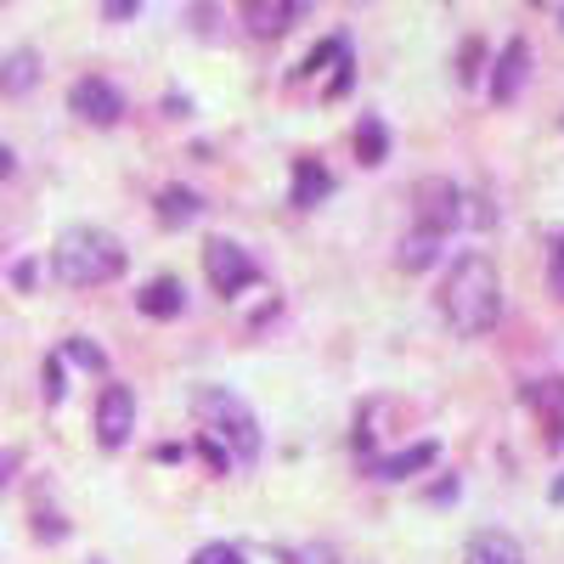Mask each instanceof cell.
<instances>
[{
    "mask_svg": "<svg viewBox=\"0 0 564 564\" xmlns=\"http://www.w3.org/2000/svg\"><path fill=\"white\" fill-rule=\"evenodd\" d=\"M441 311L446 322L457 327L463 339H480L497 327L502 316V282H497V265L486 254H457V265L446 271L441 282Z\"/></svg>",
    "mask_w": 564,
    "mask_h": 564,
    "instance_id": "obj_1",
    "label": "cell"
},
{
    "mask_svg": "<svg viewBox=\"0 0 564 564\" xmlns=\"http://www.w3.org/2000/svg\"><path fill=\"white\" fill-rule=\"evenodd\" d=\"M119 271H124V249L102 226H68L52 249V276L63 289H102Z\"/></svg>",
    "mask_w": 564,
    "mask_h": 564,
    "instance_id": "obj_2",
    "label": "cell"
},
{
    "mask_svg": "<svg viewBox=\"0 0 564 564\" xmlns=\"http://www.w3.org/2000/svg\"><path fill=\"white\" fill-rule=\"evenodd\" d=\"M193 412L204 423V435H215L231 457H254L260 452V423H254V406L243 395H231L220 384H204V390H193Z\"/></svg>",
    "mask_w": 564,
    "mask_h": 564,
    "instance_id": "obj_3",
    "label": "cell"
},
{
    "mask_svg": "<svg viewBox=\"0 0 564 564\" xmlns=\"http://www.w3.org/2000/svg\"><path fill=\"white\" fill-rule=\"evenodd\" d=\"M204 276H209V289L220 294V300H231V294H243L249 282L260 276V265L231 243V238H209V249H204Z\"/></svg>",
    "mask_w": 564,
    "mask_h": 564,
    "instance_id": "obj_4",
    "label": "cell"
},
{
    "mask_svg": "<svg viewBox=\"0 0 564 564\" xmlns=\"http://www.w3.org/2000/svg\"><path fill=\"white\" fill-rule=\"evenodd\" d=\"M68 108H74L85 124H119V119H124V97H119V85H108L102 74H85V79H74V90H68Z\"/></svg>",
    "mask_w": 564,
    "mask_h": 564,
    "instance_id": "obj_5",
    "label": "cell"
},
{
    "mask_svg": "<svg viewBox=\"0 0 564 564\" xmlns=\"http://www.w3.org/2000/svg\"><path fill=\"white\" fill-rule=\"evenodd\" d=\"M130 430H135V395H130V384H108L97 395V446L119 452L130 441Z\"/></svg>",
    "mask_w": 564,
    "mask_h": 564,
    "instance_id": "obj_6",
    "label": "cell"
},
{
    "mask_svg": "<svg viewBox=\"0 0 564 564\" xmlns=\"http://www.w3.org/2000/svg\"><path fill=\"white\" fill-rule=\"evenodd\" d=\"M457 186L446 181V175H435V181H417V226L423 231H435V238H446V231L457 226Z\"/></svg>",
    "mask_w": 564,
    "mask_h": 564,
    "instance_id": "obj_7",
    "label": "cell"
},
{
    "mask_svg": "<svg viewBox=\"0 0 564 564\" xmlns=\"http://www.w3.org/2000/svg\"><path fill=\"white\" fill-rule=\"evenodd\" d=\"M520 401L536 412L547 446H558V441H564V379H558V372H547V379H531V384L520 390Z\"/></svg>",
    "mask_w": 564,
    "mask_h": 564,
    "instance_id": "obj_8",
    "label": "cell"
},
{
    "mask_svg": "<svg viewBox=\"0 0 564 564\" xmlns=\"http://www.w3.org/2000/svg\"><path fill=\"white\" fill-rule=\"evenodd\" d=\"M525 74H531V45H525V40H508L502 57H497V74H491V102H497V108L520 102Z\"/></svg>",
    "mask_w": 564,
    "mask_h": 564,
    "instance_id": "obj_9",
    "label": "cell"
},
{
    "mask_svg": "<svg viewBox=\"0 0 564 564\" xmlns=\"http://www.w3.org/2000/svg\"><path fill=\"white\" fill-rule=\"evenodd\" d=\"M327 193H334V175L322 170V159H294V186H289L294 209H316Z\"/></svg>",
    "mask_w": 564,
    "mask_h": 564,
    "instance_id": "obj_10",
    "label": "cell"
},
{
    "mask_svg": "<svg viewBox=\"0 0 564 564\" xmlns=\"http://www.w3.org/2000/svg\"><path fill=\"white\" fill-rule=\"evenodd\" d=\"M238 7H243L249 34H260V40H276L294 23V0H238Z\"/></svg>",
    "mask_w": 564,
    "mask_h": 564,
    "instance_id": "obj_11",
    "label": "cell"
},
{
    "mask_svg": "<svg viewBox=\"0 0 564 564\" xmlns=\"http://www.w3.org/2000/svg\"><path fill=\"white\" fill-rule=\"evenodd\" d=\"M435 457H441L435 441H417V446H406V452H390V457L372 463V480H406V475H417V468H430Z\"/></svg>",
    "mask_w": 564,
    "mask_h": 564,
    "instance_id": "obj_12",
    "label": "cell"
},
{
    "mask_svg": "<svg viewBox=\"0 0 564 564\" xmlns=\"http://www.w3.org/2000/svg\"><path fill=\"white\" fill-rule=\"evenodd\" d=\"M135 305H141V316H181L186 294H181V282H175V276H153L148 289L135 294Z\"/></svg>",
    "mask_w": 564,
    "mask_h": 564,
    "instance_id": "obj_13",
    "label": "cell"
},
{
    "mask_svg": "<svg viewBox=\"0 0 564 564\" xmlns=\"http://www.w3.org/2000/svg\"><path fill=\"white\" fill-rule=\"evenodd\" d=\"M468 564H525V553L502 531H480L475 542H468Z\"/></svg>",
    "mask_w": 564,
    "mask_h": 564,
    "instance_id": "obj_14",
    "label": "cell"
},
{
    "mask_svg": "<svg viewBox=\"0 0 564 564\" xmlns=\"http://www.w3.org/2000/svg\"><path fill=\"white\" fill-rule=\"evenodd\" d=\"M159 220L175 231V226H186V220H198V209H204V198L193 193V186H164V193H159Z\"/></svg>",
    "mask_w": 564,
    "mask_h": 564,
    "instance_id": "obj_15",
    "label": "cell"
},
{
    "mask_svg": "<svg viewBox=\"0 0 564 564\" xmlns=\"http://www.w3.org/2000/svg\"><path fill=\"white\" fill-rule=\"evenodd\" d=\"M40 85V57L34 52H12L7 63H0V90L7 97H23V90H34Z\"/></svg>",
    "mask_w": 564,
    "mask_h": 564,
    "instance_id": "obj_16",
    "label": "cell"
},
{
    "mask_svg": "<svg viewBox=\"0 0 564 564\" xmlns=\"http://www.w3.org/2000/svg\"><path fill=\"white\" fill-rule=\"evenodd\" d=\"M356 159H361V164H384V159H390V130H384V119L367 113V119L356 124Z\"/></svg>",
    "mask_w": 564,
    "mask_h": 564,
    "instance_id": "obj_17",
    "label": "cell"
},
{
    "mask_svg": "<svg viewBox=\"0 0 564 564\" xmlns=\"http://www.w3.org/2000/svg\"><path fill=\"white\" fill-rule=\"evenodd\" d=\"M435 254H441V238H435V231H412V238L401 243V254H395V265L401 271H423V265H435Z\"/></svg>",
    "mask_w": 564,
    "mask_h": 564,
    "instance_id": "obj_18",
    "label": "cell"
},
{
    "mask_svg": "<svg viewBox=\"0 0 564 564\" xmlns=\"http://www.w3.org/2000/svg\"><path fill=\"white\" fill-rule=\"evenodd\" d=\"M63 361L85 367V372H108V356L90 345V339H63Z\"/></svg>",
    "mask_w": 564,
    "mask_h": 564,
    "instance_id": "obj_19",
    "label": "cell"
},
{
    "mask_svg": "<svg viewBox=\"0 0 564 564\" xmlns=\"http://www.w3.org/2000/svg\"><path fill=\"white\" fill-rule=\"evenodd\" d=\"M193 564H243V547L238 542H209L193 553Z\"/></svg>",
    "mask_w": 564,
    "mask_h": 564,
    "instance_id": "obj_20",
    "label": "cell"
},
{
    "mask_svg": "<svg viewBox=\"0 0 564 564\" xmlns=\"http://www.w3.org/2000/svg\"><path fill=\"white\" fill-rule=\"evenodd\" d=\"M334 57H345V45H339V40H322V45H316V52H311V57L300 63V79H311V74H322V63H334Z\"/></svg>",
    "mask_w": 564,
    "mask_h": 564,
    "instance_id": "obj_21",
    "label": "cell"
},
{
    "mask_svg": "<svg viewBox=\"0 0 564 564\" xmlns=\"http://www.w3.org/2000/svg\"><path fill=\"white\" fill-rule=\"evenodd\" d=\"M198 457L209 463V475H226V468H231V452H226L215 435H198Z\"/></svg>",
    "mask_w": 564,
    "mask_h": 564,
    "instance_id": "obj_22",
    "label": "cell"
},
{
    "mask_svg": "<svg viewBox=\"0 0 564 564\" xmlns=\"http://www.w3.org/2000/svg\"><path fill=\"white\" fill-rule=\"evenodd\" d=\"M547 289L564 300V238H553V243H547Z\"/></svg>",
    "mask_w": 564,
    "mask_h": 564,
    "instance_id": "obj_23",
    "label": "cell"
},
{
    "mask_svg": "<svg viewBox=\"0 0 564 564\" xmlns=\"http://www.w3.org/2000/svg\"><path fill=\"white\" fill-rule=\"evenodd\" d=\"M68 379H63V356H45V401H63Z\"/></svg>",
    "mask_w": 564,
    "mask_h": 564,
    "instance_id": "obj_24",
    "label": "cell"
},
{
    "mask_svg": "<svg viewBox=\"0 0 564 564\" xmlns=\"http://www.w3.org/2000/svg\"><path fill=\"white\" fill-rule=\"evenodd\" d=\"M289 564H339V553L327 547V542H305V547H300Z\"/></svg>",
    "mask_w": 564,
    "mask_h": 564,
    "instance_id": "obj_25",
    "label": "cell"
},
{
    "mask_svg": "<svg viewBox=\"0 0 564 564\" xmlns=\"http://www.w3.org/2000/svg\"><path fill=\"white\" fill-rule=\"evenodd\" d=\"M475 63H486V45H480V40H468V45H463V68H457L463 85H475V74H480Z\"/></svg>",
    "mask_w": 564,
    "mask_h": 564,
    "instance_id": "obj_26",
    "label": "cell"
},
{
    "mask_svg": "<svg viewBox=\"0 0 564 564\" xmlns=\"http://www.w3.org/2000/svg\"><path fill=\"white\" fill-rule=\"evenodd\" d=\"M34 531H40V536H45V542H57V536H63V531H68V525H63V520H57V513H34Z\"/></svg>",
    "mask_w": 564,
    "mask_h": 564,
    "instance_id": "obj_27",
    "label": "cell"
},
{
    "mask_svg": "<svg viewBox=\"0 0 564 564\" xmlns=\"http://www.w3.org/2000/svg\"><path fill=\"white\" fill-rule=\"evenodd\" d=\"M18 463H23L18 452H7V446H0V491L12 486V475H18Z\"/></svg>",
    "mask_w": 564,
    "mask_h": 564,
    "instance_id": "obj_28",
    "label": "cell"
},
{
    "mask_svg": "<svg viewBox=\"0 0 564 564\" xmlns=\"http://www.w3.org/2000/svg\"><path fill=\"white\" fill-rule=\"evenodd\" d=\"M102 12L119 23V18H135V0H102Z\"/></svg>",
    "mask_w": 564,
    "mask_h": 564,
    "instance_id": "obj_29",
    "label": "cell"
},
{
    "mask_svg": "<svg viewBox=\"0 0 564 564\" xmlns=\"http://www.w3.org/2000/svg\"><path fill=\"white\" fill-rule=\"evenodd\" d=\"M12 282H18V289H29V282H34V265H29V260H18V265H12Z\"/></svg>",
    "mask_w": 564,
    "mask_h": 564,
    "instance_id": "obj_30",
    "label": "cell"
},
{
    "mask_svg": "<svg viewBox=\"0 0 564 564\" xmlns=\"http://www.w3.org/2000/svg\"><path fill=\"white\" fill-rule=\"evenodd\" d=\"M0 175H12V153L7 148H0Z\"/></svg>",
    "mask_w": 564,
    "mask_h": 564,
    "instance_id": "obj_31",
    "label": "cell"
},
{
    "mask_svg": "<svg viewBox=\"0 0 564 564\" xmlns=\"http://www.w3.org/2000/svg\"><path fill=\"white\" fill-rule=\"evenodd\" d=\"M316 7V0H294V12H311Z\"/></svg>",
    "mask_w": 564,
    "mask_h": 564,
    "instance_id": "obj_32",
    "label": "cell"
},
{
    "mask_svg": "<svg viewBox=\"0 0 564 564\" xmlns=\"http://www.w3.org/2000/svg\"><path fill=\"white\" fill-rule=\"evenodd\" d=\"M553 502H564V480H558V486H553Z\"/></svg>",
    "mask_w": 564,
    "mask_h": 564,
    "instance_id": "obj_33",
    "label": "cell"
},
{
    "mask_svg": "<svg viewBox=\"0 0 564 564\" xmlns=\"http://www.w3.org/2000/svg\"><path fill=\"white\" fill-rule=\"evenodd\" d=\"M90 564H102V558H90Z\"/></svg>",
    "mask_w": 564,
    "mask_h": 564,
    "instance_id": "obj_34",
    "label": "cell"
}]
</instances>
